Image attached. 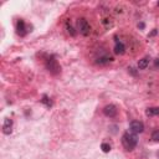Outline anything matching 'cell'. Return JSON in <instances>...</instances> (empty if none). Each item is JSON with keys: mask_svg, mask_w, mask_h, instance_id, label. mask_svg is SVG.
<instances>
[{"mask_svg": "<svg viewBox=\"0 0 159 159\" xmlns=\"http://www.w3.org/2000/svg\"><path fill=\"white\" fill-rule=\"evenodd\" d=\"M137 143H138V139H137V135L134 133L125 132L122 135V144L127 150H133L137 147Z\"/></svg>", "mask_w": 159, "mask_h": 159, "instance_id": "1", "label": "cell"}, {"mask_svg": "<svg viewBox=\"0 0 159 159\" xmlns=\"http://www.w3.org/2000/svg\"><path fill=\"white\" fill-rule=\"evenodd\" d=\"M46 68L50 71V73L52 75H58L61 72V66L58 65L57 60L55 58V56H50L46 60Z\"/></svg>", "mask_w": 159, "mask_h": 159, "instance_id": "2", "label": "cell"}, {"mask_svg": "<svg viewBox=\"0 0 159 159\" xmlns=\"http://www.w3.org/2000/svg\"><path fill=\"white\" fill-rule=\"evenodd\" d=\"M77 26H78V30H80V32L83 35V36H88L89 34H91V26H89V24H88V21L86 20V19H78V21H77Z\"/></svg>", "mask_w": 159, "mask_h": 159, "instance_id": "3", "label": "cell"}, {"mask_svg": "<svg viewBox=\"0 0 159 159\" xmlns=\"http://www.w3.org/2000/svg\"><path fill=\"white\" fill-rule=\"evenodd\" d=\"M129 128H130V132L134 133V134H138V133H142L144 130V124L139 120H132L130 124H129Z\"/></svg>", "mask_w": 159, "mask_h": 159, "instance_id": "4", "label": "cell"}, {"mask_svg": "<svg viewBox=\"0 0 159 159\" xmlns=\"http://www.w3.org/2000/svg\"><path fill=\"white\" fill-rule=\"evenodd\" d=\"M117 113H118V109H117V107H116L114 104H108V106H106V107L103 108V114H104L106 117L113 118V117L117 116Z\"/></svg>", "mask_w": 159, "mask_h": 159, "instance_id": "5", "label": "cell"}, {"mask_svg": "<svg viewBox=\"0 0 159 159\" xmlns=\"http://www.w3.org/2000/svg\"><path fill=\"white\" fill-rule=\"evenodd\" d=\"M16 31H17V34H19L20 36H25V35H26L27 30H26V25H25V21H24V20H21V19H20V20L17 21Z\"/></svg>", "mask_w": 159, "mask_h": 159, "instance_id": "6", "label": "cell"}, {"mask_svg": "<svg viewBox=\"0 0 159 159\" xmlns=\"http://www.w3.org/2000/svg\"><path fill=\"white\" fill-rule=\"evenodd\" d=\"M2 132L5 134H10L12 132V119L6 118L4 120V125H2Z\"/></svg>", "mask_w": 159, "mask_h": 159, "instance_id": "7", "label": "cell"}, {"mask_svg": "<svg viewBox=\"0 0 159 159\" xmlns=\"http://www.w3.org/2000/svg\"><path fill=\"white\" fill-rule=\"evenodd\" d=\"M124 52H125V46H124V43L117 40V41H116V45H114V53H116V55H123Z\"/></svg>", "mask_w": 159, "mask_h": 159, "instance_id": "8", "label": "cell"}, {"mask_svg": "<svg viewBox=\"0 0 159 159\" xmlns=\"http://www.w3.org/2000/svg\"><path fill=\"white\" fill-rule=\"evenodd\" d=\"M149 61H150V58H149L148 56L143 57V58L139 60V62H138V68H139V70H145V68L148 67V65H149Z\"/></svg>", "mask_w": 159, "mask_h": 159, "instance_id": "9", "label": "cell"}, {"mask_svg": "<svg viewBox=\"0 0 159 159\" xmlns=\"http://www.w3.org/2000/svg\"><path fill=\"white\" fill-rule=\"evenodd\" d=\"M111 61H113V57L112 56H101V57H98L97 58V63L98 65H106V63H108V62H111Z\"/></svg>", "mask_w": 159, "mask_h": 159, "instance_id": "10", "label": "cell"}, {"mask_svg": "<svg viewBox=\"0 0 159 159\" xmlns=\"http://www.w3.org/2000/svg\"><path fill=\"white\" fill-rule=\"evenodd\" d=\"M145 114L148 117H153V116H159V107H152V108H148Z\"/></svg>", "mask_w": 159, "mask_h": 159, "instance_id": "11", "label": "cell"}, {"mask_svg": "<svg viewBox=\"0 0 159 159\" xmlns=\"http://www.w3.org/2000/svg\"><path fill=\"white\" fill-rule=\"evenodd\" d=\"M41 103H43V104H45L47 108H50V107L52 106V102H51V99H50V98H48L46 94L42 97V99H41Z\"/></svg>", "mask_w": 159, "mask_h": 159, "instance_id": "12", "label": "cell"}, {"mask_svg": "<svg viewBox=\"0 0 159 159\" xmlns=\"http://www.w3.org/2000/svg\"><path fill=\"white\" fill-rule=\"evenodd\" d=\"M152 139L154 142H159V129H155L153 133H152Z\"/></svg>", "mask_w": 159, "mask_h": 159, "instance_id": "13", "label": "cell"}, {"mask_svg": "<svg viewBox=\"0 0 159 159\" xmlns=\"http://www.w3.org/2000/svg\"><path fill=\"white\" fill-rule=\"evenodd\" d=\"M66 29H67V32H68V34H71L72 36H75V35H76V31L73 30V27H72L68 22H66Z\"/></svg>", "mask_w": 159, "mask_h": 159, "instance_id": "14", "label": "cell"}, {"mask_svg": "<svg viewBox=\"0 0 159 159\" xmlns=\"http://www.w3.org/2000/svg\"><path fill=\"white\" fill-rule=\"evenodd\" d=\"M101 149H102L104 153H108V152L111 150V145H109L108 143H102V145H101Z\"/></svg>", "mask_w": 159, "mask_h": 159, "instance_id": "15", "label": "cell"}, {"mask_svg": "<svg viewBox=\"0 0 159 159\" xmlns=\"http://www.w3.org/2000/svg\"><path fill=\"white\" fill-rule=\"evenodd\" d=\"M159 66V58H157V61H155V67H158Z\"/></svg>", "mask_w": 159, "mask_h": 159, "instance_id": "16", "label": "cell"}, {"mask_svg": "<svg viewBox=\"0 0 159 159\" xmlns=\"http://www.w3.org/2000/svg\"><path fill=\"white\" fill-rule=\"evenodd\" d=\"M158 5H159V2H158Z\"/></svg>", "mask_w": 159, "mask_h": 159, "instance_id": "17", "label": "cell"}]
</instances>
